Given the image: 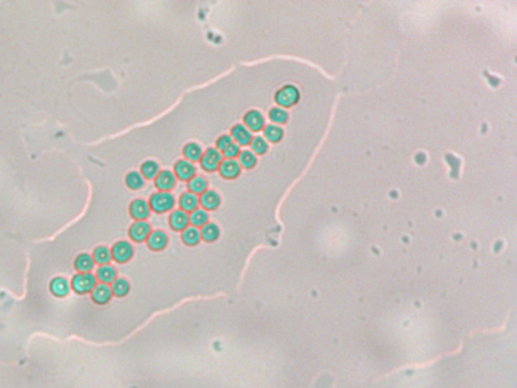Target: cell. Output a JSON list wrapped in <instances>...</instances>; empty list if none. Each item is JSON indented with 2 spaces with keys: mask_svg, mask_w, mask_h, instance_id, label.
<instances>
[{
  "mask_svg": "<svg viewBox=\"0 0 517 388\" xmlns=\"http://www.w3.org/2000/svg\"><path fill=\"white\" fill-rule=\"evenodd\" d=\"M151 207L149 202L144 199H137L131 202L129 206V213L135 220H145L149 217Z\"/></svg>",
  "mask_w": 517,
  "mask_h": 388,
  "instance_id": "12",
  "label": "cell"
},
{
  "mask_svg": "<svg viewBox=\"0 0 517 388\" xmlns=\"http://www.w3.org/2000/svg\"><path fill=\"white\" fill-rule=\"evenodd\" d=\"M189 223L195 228H200V227L202 228L204 225H206L208 223L207 211L202 208H197V209L193 210L192 212H190Z\"/></svg>",
  "mask_w": 517,
  "mask_h": 388,
  "instance_id": "20",
  "label": "cell"
},
{
  "mask_svg": "<svg viewBox=\"0 0 517 388\" xmlns=\"http://www.w3.org/2000/svg\"><path fill=\"white\" fill-rule=\"evenodd\" d=\"M179 205L182 210H184L186 212H192L193 210L198 208V205H199L198 195H196V194L190 192V191L183 193L179 199Z\"/></svg>",
  "mask_w": 517,
  "mask_h": 388,
  "instance_id": "16",
  "label": "cell"
},
{
  "mask_svg": "<svg viewBox=\"0 0 517 388\" xmlns=\"http://www.w3.org/2000/svg\"><path fill=\"white\" fill-rule=\"evenodd\" d=\"M233 143V140L231 135H229V134H223L221 135L219 138H217L216 141V149L221 151L222 153L227 149L229 148L231 144Z\"/></svg>",
  "mask_w": 517,
  "mask_h": 388,
  "instance_id": "34",
  "label": "cell"
},
{
  "mask_svg": "<svg viewBox=\"0 0 517 388\" xmlns=\"http://www.w3.org/2000/svg\"><path fill=\"white\" fill-rule=\"evenodd\" d=\"M129 289H130L129 283L127 282V280H125V279H123V278L115 279V280L113 282L112 290H113V293H114L115 296L123 297V296H125V295L129 292Z\"/></svg>",
  "mask_w": 517,
  "mask_h": 388,
  "instance_id": "30",
  "label": "cell"
},
{
  "mask_svg": "<svg viewBox=\"0 0 517 388\" xmlns=\"http://www.w3.org/2000/svg\"><path fill=\"white\" fill-rule=\"evenodd\" d=\"M75 266L80 272L87 273L93 269L94 261L91 258V256H89L87 254H82L77 258V260L75 262Z\"/></svg>",
  "mask_w": 517,
  "mask_h": 388,
  "instance_id": "28",
  "label": "cell"
},
{
  "mask_svg": "<svg viewBox=\"0 0 517 388\" xmlns=\"http://www.w3.org/2000/svg\"><path fill=\"white\" fill-rule=\"evenodd\" d=\"M160 173V166L155 161H146L141 166V174L145 179H155Z\"/></svg>",
  "mask_w": 517,
  "mask_h": 388,
  "instance_id": "26",
  "label": "cell"
},
{
  "mask_svg": "<svg viewBox=\"0 0 517 388\" xmlns=\"http://www.w3.org/2000/svg\"><path fill=\"white\" fill-rule=\"evenodd\" d=\"M299 99V91L293 85H286L279 89L275 95L277 104L283 107H290L294 105Z\"/></svg>",
  "mask_w": 517,
  "mask_h": 388,
  "instance_id": "3",
  "label": "cell"
},
{
  "mask_svg": "<svg viewBox=\"0 0 517 388\" xmlns=\"http://www.w3.org/2000/svg\"><path fill=\"white\" fill-rule=\"evenodd\" d=\"M170 226L176 232H183L189 227V215L182 209H176L170 216Z\"/></svg>",
  "mask_w": 517,
  "mask_h": 388,
  "instance_id": "13",
  "label": "cell"
},
{
  "mask_svg": "<svg viewBox=\"0 0 517 388\" xmlns=\"http://www.w3.org/2000/svg\"><path fill=\"white\" fill-rule=\"evenodd\" d=\"M207 187H208V182L203 176H199V175L194 176L192 179H190L188 181L189 191L196 194V195L205 192L207 190Z\"/></svg>",
  "mask_w": 517,
  "mask_h": 388,
  "instance_id": "23",
  "label": "cell"
},
{
  "mask_svg": "<svg viewBox=\"0 0 517 388\" xmlns=\"http://www.w3.org/2000/svg\"><path fill=\"white\" fill-rule=\"evenodd\" d=\"M113 258L112 252L106 247H98L94 251V260L100 265H107Z\"/></svg>",
  "mask_w": 517,
  "mask_h": 388,
  "instance_id": "31",
  "label": "cell"
},
{
  "mask_svg": "<svg viewBox=\"0 0 517 388\" xmlns=\"http://www.w3.org/2000/svg\"><path fill=\"white\" fill-rule=\"evenodd\" d=\"M283 129L276 125H268L264 129V135L267 141L271 143H278L283 137Z\"/></svg>",
  "mask_w": 517,
  "mask_h": 388,
  "instance_id": "22",
  "label": "cell"
},
{
  "mask_svg": "<svg viewBox=\"0 0 517 388\" xmlns=\"http://www.w3.org/2000/svg\"><path fill=\"white\" fill-rule=\"evenodd\" d=\"M113 290L112 288L105 283H100L96 285L92 292L93 300L98 304H105L112 299Z\"/></svg>",
  "mask_w": 517,
  "mask_h": 388,
  "instance_id": "17",
  "label": "cell"
},
{
  "mask_svg": "<svg viewBox=\"0 0 517 388\" xmlns=\"http://www.w3.org/2000/svg\"><path fill=\"white\" fill-rule=\"evenodd\" d=\"M223 162V154L216 148H209L202 154L200 159L201 167L207 172H213L219 170L221 163Z\"/></svg>",
  "mask_w": 517,
  "mask_h": 388,
  "instance_id": "2",
  "label": "cell"
},
{
  "mask_svg": "<svg viewBox=\"0 0 517 388\" xmlns=\"http://www.w3.org/2000/svg\"><path fill=\"white\" fill-rule=\"evenodd\" d=\"M149 204L151 210H154L157 213H164L174 207L175 198L173 194L168 191H159L151 196Z\"/></svg>",
  "mask_w": 517,
  "mask_h": 388,
  "instance_id": "1",
  "label": "cell"
},
{
  "mask_svg": "<svg viewBox=\"0 0 517 388\" xmlns=\"http://www.w3.org/2000/svg\"><path fill=\"white\" fill-rule=\"evenodd\" d=\"M97 277L102 283H113L116 278V270L111 265H102L97 271Z\"/></svg>",
  "mask_w": 517,
  "mask_h": 388,
  "instance_id": "21",
  "label": "cell"
},
{
  "mask_svg": "<svg viewBox=\"0 0 517 388\" xmlns=\"http://www.w3.org/2000/svg\"><path fill=\"white\" fill-rule=\"evenodd\" d=\"M182 240L187 246H190V247L196 246L201 240V234H200L199 229L195 228L193 226L187 227L182 232Z\"/></svg>",
  "mask_w": 517,
  "mask_h": 388,
  "instance_id": "18",
  "label": "cell"
},
{
  "mask_svg": "<svg viewBox=\"0 0 517 388\" xmlns=\"http://www.w3.org/2000/svg\"><path fill=\"white\" fill-rule=\"evenodd\" d=\"M176 176L174 172L170 170L160 171L158 176L155 178V185L160 191H170L176 185Z\"/></svg>",
  "mask_w": 517,
  "mask_h": 388,
  "instance_id": "9",
  "label": "cell"
},
{
  "mask_svg": "<svg viewBox=\"0 0 517 388\" xmlns=\"http://www.w3.org/2000/svg\"><path fill=\"white\" fill-rule=\"evenodd\" d=\"M148 246L153 251H162L168 245V237L162 231H155L147 239Z\"/></svg>",
  "mask_w": 517,
  "mask_h": 388,
  "instance_id": "14",
  "label": "cell"
},
{
  "mask_svg": "<svg viewBox=\"0 0 517 388\" xmlns=\"http://www.w3.org/2000/svg\"><path fill=\"white\" fill-rule=\"evenodd\" d=\"M231 137L237 145L247 146L251 144L254 136L252 131L246 126L238 124L231 129Z\"/></svg>",
  "mask_w": 517,
  "mask_h": 388,
  "instance_id": "10",
  "label": "cell"
},
{
  "mask_svg": "<svg viewBox=\"0 0 517 388\" xmlns=\"http://www.w3.org/2000/svg\"><path fill=\"white\" fill-rule=\"evenodd\" d=\"M269 118L275 124H285L288 120V113L282 107H273L270 110Z\"/></svg>",
  "mask_w": 517,
  "mask_h": 388,
  "instance_id": "32",
  "label": "cell"
},
{
  "mask_svg": "<svg viewBox=\"0 0 517 388\" xmlns=\"http://www.w3.org/2000/svg\"><path fill=\"white\" fill-rule=\"evenodd\" d=\"M200 234H201V238L205 242L212 243L219 239V237L221 235V231H220V228L217 227L215 224L207 223L206 225H204L202 227Z\"/></svg>",
  "mask_w": 517,
  "mask_h": 388,
  "instance_id": "24",
  "label": "cell"
},
{
  "mask_svg": "<svg viewBox=\"0 0 517 388\" xmlns=\"http://www.w3.org/2000/svg\"><path fill=\"white\" fill-rule=\"evenodd\" d=\"M96 286V278L90 273L76 275L73 279V288L79 293H87L92 291Z\"/></svg>",
  "mask_w": 517,
  "mask_h": 388,
  "instance_id": "4",
  "label": "cell"
},
{
  "mask_svg": "<svg viewBox=\"0 0 517 388\" xmlns=\"http://www.w3.org/2000/svg\"><path fill=\"white\" fill-rule=\"evenodd\" d=\"M250 145L252 148V152H254L255 154H258V155H263L268 150V142L265 137H263L261 135H257V136L253 137V140Z\"/></svg>",
  "mask_w": 517,
  "mask_h": 388,
  "instance_id": "33",
  "label": "cell"
},
{
  "mask_svg": "<svg viewBox=\"0 0 517 388\" xmlns=\"http://www.w3.org/2000/svg\"><path fill=\"white\" fill-rule=\"evenodd\" d=\"M240 153V149H239V145H237L236 143H232L229 148H227L222 154L224 157H226L227 159H234L235 157H237Z\"/></svg>",
  "mask_w": 517,
  "mask_h": 388,
  "instance_id": "35",
  "label": "cell"
},
{
  "mask_svg": "<svg viewBox=\"0 0 517 388\" xmlns=\"http://www.w3.org/2000/svg\"><path fill=\"white\" fill-rule=\"evenodd\" d=\"M51 290L56 296H65L69 292V284L64 278H57L52 282Z\"/></svg>",
  "mask_w": 517,
  "mask_h": 388,
  "instance_id": "29",
  "label": "cell"
},
{
  "mask_svg": "<svg viewBox=\"0 0 517 388\" xmlns=\"http://www.w3.org/2000/svg\"><path fill=\"white\" fill-rule=\"evenodd\" d=\"M174 174L176 178L182 181H189L196 174V167L192 162L186 159L179 160L174 166Z\"/></svg>",
  "mask_w": 517,
  "mask_h": 388,
  "instance_id": "5",
  "label": "cell"
},
{
  "mask_svg": "<svg viewBox=\"0 0 517 388\" xmlns=\"http://www.w3.org/2000/svg\"><path fill=\"white\" fill-rule=\"evenodd\" d=\"M112 255L116 262L125 263L131 259L133 255V248L128 242H118L114 246Z\"/></svg>",
  "mask_w": 517,
  "mask_h": 388,
  "instance_id": "8",
  "label": "cell"
},
{
  "mask_svg": "<svg viewBox=\"0 0 517 388\" xmlns=\"http://www.w3.org/2000/svg\"><path fill=\"white\" fill-rule=\"evenodd\" d=\"M199 203L205 210H214L221 204V196L214 190H206L201 194Z\"/></svg>",
  "mask_w": 517,
  "mask_h": 388,
  "instance_id": "15",
  "label": "cell"
},
{
  "mask_svg": "<svg viewBox=\"0 0 517 388\" xmlns=\"http://www.w3.org/2000/svg\"><path fill=\"white\" fill-rule=\"evenodd\" d=\"M202 149L196 143H188L183 149V155L190 162H198L202 157Z\"/></svg>",
  "mask_w": 517,
  "mask_h": 388,
  "instance_id": "19",
  "label": "cell"
},
{
  "mask_svg": "<svg viewBox=\"0 0 517 388\" xmlns=\"http://www.w3.org/2000/svg\"><path fill=\"white\" fill-rule=\"evenodd\" d=\"M125 183L127 187L131 190H139L141 189L145 184V178L144 176L137 171H131L129 172L125 177Z\"/></svg>",
  "mask_w": 517,
  "mask_h": 388,
  "instance_id": "27",
  "label": "cell"
},
{
  "mask_svg": "<svg viewBox=\"0 0 517 388\" xmlns=\"http://www.w3.org/2000/svg\"><path fill=\"white\" fill-rule=\"evenodd\" d=\"M243 123L251 131H260L265 126V120L259 110H250L243 117Z\"/></svg>",
  "mask_w": 517,
  "mask_h": 388,
  "instance_id": "11",
  "label": "cell"
},
{
  "mask_svg": "<svg viewBox=\"0 0 517 388\" xmlns=\"http://www.w3.org/2000/svg\"><path fill=\"white\" fill-rule=\"evenodd\" d=\"M219 171L223 178L228 179V180H232L239 176L241 167H240L238 161H236L235 159H226V160H223V162L221 163L220 167H219Z\"/></svg>",
  "mask_w": 517,
  "mask_h": 388,
  "instance_id": "6",
  "label": "cell"
},
{
  "mask_svg": "<svg viewBox=\"0 0 517 388\" xmlns=\"http://www.w3.org/2000/svg\"><path fill=\"white\" fill-rule=\"evenodd\" d=\"M151 234V226L146 220H137L129 229V237L135 243L146 241Z\"/></svg>",
  "mask_w": 517,
  "mask_h": 388,
  "instance_id": "7",
  "label": "cell"
},
{
  "mask_svg": "<svg viewBox=\"0 0 517 388\" xmlns=\"http://www.w3.org/2000/svg\"><path fill=\"white\" fill-rule=\"evenodd\" d=\"M238 163L240 167L247 170L254 168L257 164L256 154L250 150H244L240 152L238 155Z\"/></svg>",
  "mask_w": 517,
  "mask_h": 388,
  "instance_id": "25",
  "label": "cell"
}]
</instances>
